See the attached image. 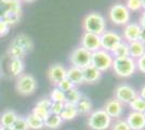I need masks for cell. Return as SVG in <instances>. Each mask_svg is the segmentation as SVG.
Here are the masks:
<instances>
[{
    "mask_svg": "<svg viewBox=\"0 0 145 130\" xmlns=\"http://www.w3.org/2000/svg\"><path fill=\"white\" fill-rule=\"evenodd\" d=\"M82 27L86 33L101 36L106 31V21L101 13L91 12L85 16L82 21Z\"/></svg>",
    "mask_w": 145,
    "mask_h": 130,
    "instance_id": "cell-1",
    "label": "cell"
},
{
    "mask_svg": "<svg viewBox=\"0 0 145 130\" xmlns=\"http://www.w3.org/2000/svg\"><path fill=\"white\" fill-rule=\"evenodd\" d=\"M113 119L106 114L103 108L92 111L88 115L87 124L91 130H107L110 128Z\"/></svg>",
    "mask_w": 145,
    "mask_h": 130,
    "instance_id": "cell-2",
    "label": "cell"
},
{
    "mask_svg": "<svg viewBox=\"0 0 145 130\" xmlns=\"http://www.w3.org/2000/svg\"><path fill=\"white\" fill-rule=\"evenodd\" d=\"M112 68L117 76H119L121 78H129L135 73L137 64H135V60L130 56L114 57Z\"/></svg>",
    "mask_w": 145,
    "mask_h": 130,
    "instance_id": "cell-3",
    "label": "cell"
},
{
    "mask_svg": "<svg viewBox=\"0 0 145 130\" xmlns=\"http://www.w3.org/2000/svg\"><path fill=\"white\" fill-rule=\"evenodd\" d=\"M108 19L113 24L117 26H125L130 23L131 13L128 10L125 5L122 3H115L109 8Z\"/></svg>",
    "mask_w": 145,
    "mask_h": 130,
    "instance_id": "cell-4",
    "label": "cell"
},
{
    "mask_svg": "<svg viewBox=\"0 0 145 130\" xmlns=\"http://www.w3.org/2000/svg\"><path fill=\"white\" fill-rule=\"evenodd\" d=\"M114 62V56L108 51H105L103 49H100L93 52L91 56V65L99 69L101 73H104L112 68Z\"/></svg>",
    "mask_w": 145,
    "mask_h": 130,
    "instance_id": "cell-5",
    "label": "cell"
},
{
    "mask_svg": "<svg viewBox=\"0 0 145 130\" xmlns=\"http://www.w3.org/2000/svg\"><path fill=\"white\" fill-rule=\"evenodd\" d=\"M15 89L21 95H24V97L31 95L33 93H35L37 89L36 78L30 74H22L16 78Z\"/></svg>",
    "mask_w": 145,
    "mask_h": 130,
    "instance_id": "cell-6",
    "label": "cell"
},
{
    "mask_svg": "<svg viewBox=\"0 0 145 130\" xmlns=\"http://www.w3.org/2000/svg\"><path fill=\"white\" fill-rule=\"evenodd\" d=\"M91 56H92L91 52L80 46L72 51L69 56V62L72 64V66L84 69L85 67L91 65Z\"/></svg>",
    "mask_w": 145,
    "mask_h": 130,
    "instance_id": "cell-7",
    "label": "cell"
},
{
    "mask_svg": "<svg viewBox=\"0 0 145 130\" xmlns=\"http://www.w3.org/2000/svg\"><path fill=\"white\" fill-rule=\"evenodd\" d=\"M100 40H101V49L112 52L123 39L117 31H105L100 36Z\"/></svg>",
    "mask_w": 145,
    "mask_h": 130,
    "instance_id": "cell-8",
    "label": "cell"
},
{
    "mask_svg": "<svg viewBox=\"0 0 145 130\" xmlns=\"http://www.w3.org/2000/svg\"><path fill=\"white\" fill-rule=\"evenodd\" d=\"M114 95H115L114 98L120 101L122 104H129L138 95V93L130 85L121 84L115 89Z\"/></svg>",
    "mask_w": 145,
    "mask_h": 130,
    "instance_id": "cell-9",
    "label": "cell"
},
{
    "mask_svg": "<svg viewBox=\"0 0 145 130\" xmlns=\"http://www.w3.org/2000/svg\"><path fill=\"white\" fill-rule=\"evenodd\" d=\"M103 110L106 112V114L108 115L112 119H119L123 114V104L120 101H118L115 98H112L106 101V103L104 104Z\"/></svg>",
    "mask_w": 145,
    "mask_h": 130,
    "instance_id": "cell-10",
    "label": "cell"
},
{
    "mask_svg": "<svg viewBox=\"0 0 145 130\" xmlns=\"http://www.w3.org/2000/svg\"><path fill=\"white\" fill-rule=\"evenodd\" d=\"M80 44L82 48L88 50L89 52L93 53L97 50L101 49V40H100V36L91 34V33H84L81 39H80Z\"/></svg>",
    "mask_w": 145,
    "mask_h": 130,
    "instance_id": "cell-11",
    "label": "cell"
},
{
    "mask_svg": "<svg viewBox=\"0 0 145 130\" xmlns=\"http://www.w3.org/2000/svg\"><path fill=\"white\" fill-rule=\"evenodd\" d=\"M66 68L59 63L51 65L47 73L50 82L52 85H54V87H56L64 78H66Z\"/></svg>",
    "mask_w": 145,
    "mask_h": 130,
    "instance_id": "cell-12",
    "label": "cell"
},
{
    "mask_svg": "<svg viewBox=\"0 0 145 130\" xmlns=\"http://www.w3.org/2000/svg\"><path fill=\"white\" fill-rule=\"evenodd\" d=\"M128 126L131 130H144L145 129V114L139 112L131 111L126 118Z\"/></svg>",
    "mask_w": 145,
    "mask_h": 130,
    "instance_id": "cell-13",
    "label": "cell"
},
{
    "mask_svg": "<svg viewBox=\"0 0 145 130\" xmlns=\"http://www.w3.org/2000/svg\"><path fill=\"white\" fill-rule=\"evenodd\" d=\"M141 26L139 23H128L125 25L123 27V31H122V36L121 37L126 40V42H132V41H137L139 40L140 34H141Z\"/></svg>",
    "mask_w": 145,
    "mask_h": 130,
    "instance_id": "cell-14",
    "label": "cell"
},
{
    "mask_svg": "<svg viewBox=\"0 0 145 130\" xmlns=\"http://www.w3.org/2000/svg\"><path fill=\"white\" fill-rule=\"evenodd\" d=\"M50 106H51V100L49 98H41L37 101L31 113L44 120L50 114Z\"/></svg>",
    "mask_w": 145,
    "mask_h": 130,
    "instance_id": "cell-15",
    "label": "cell"
},
{
    "mask_svg": "<svg viewBox=\"0 0 145 130\" xmlns=\"http://www.w3.org/2000/svg\"><path fill=\"white\" fill-rule=\"evenodd\" d=\"M11 43L18 46L20 48H22V49L24 50L26 53H29L30 51L34 49V42H33V40L30 39V37H28L25 34H18V35H16L12 39Z\"/></svg>",
    "mask_w": 145,
    "mask_h": 130,
    "instance_id": "cell-16",
    "label": "cell"
},
{
    "mask_svg": "<svg viewBox=\"0 0 145 130\" xmlns=\"http://www.w3.org/2000/svg\"><path fill=\"white\" fill-rule=\"evenodd\" d=\"M8 69L12 77L18 78L22 74H24V61L22 59H10V62L8 64Z\"/></svg>",
    "mask_w": 145,
    "mask_h": 130,
    "instance_id": "cell-17",
    "label": "cell"
},
{
    "mask_svg": "<svg viewBox=\"0 0 145 130\" xmlns=\"http://www.w3.org/2000/svg\"><path fill=\"white\" fill-rule=\"evenodd\" d=\"M82 75H84V81L87 84H94L100 80V78L102 77V73L92 65L84 68Z\"/></svg>",
    "mask_w": 145,
    "mask_h": 130,
    "instance_id": "cell-18",
    "label": "cell"
},
{
    "mask_svg": "<svg viewBox=\"0 0 145 130\" xmlns=\"http://www.w3.org/2000/svg\"><path fill=\"white\" fill-rule=\"evenodd\" d=\"M66 78L72 81L75 86H79L85 84L84 81V75H82V69L75 66H71L66 71Z\"/></svg>",
    "mask_w": 145,
    "mask_h": 130,
    "instance_id": "cell-19",
    "label": "cell"
},
{
    "mask_svg": "<svg viewBox=\"0 0 145 130\" xmlns=\"http://www.w3.org/2000/svg\"><path fill=\"white\" fill-rule=\"evenodd\" d=\"M78 111L75 104H71V103H64V107L63 111L61 112L60 116L63 119V122H69V120H74L75 118L78 116Z\"/></svg>",
    "mask_w": 145,
    "mask_h": 130,
    "instance_id": "cell-20",
    "label": "cell"
},
{
    "mask_svg": "<svg viewBox=\"0 0 145 130\" xmlns=\"http://www.w3.org/2000/svg\"><path fill=\"white\" fill-rule=\"evenodd\" d=\"M16 112L13 110H6L0 114V126L1 127H12L18 118Z\"/></svg>",
    "mask_w": 145,
    "mask_h": 130,
    "instance_id": "cell-21",
    "label": "cell"
},
{
    "mask_svg": "<svg viewBox=\"0 0 145 130\" xmlns=\"http://www.w3.org/2000/svg\"><path fill=\"white\" fill-rule=\"evenodd\" d=\"M128 44H129V56L134 60L139 59L140 56H142L145 53V44L140 40L129 42Z\"/></svg>",
    "mask_w": 145,
    "mask_h": 130,
    "instance_id": "cell-22",
    "label": "cell"
},
{
    "mask_svg": "<svg viewBox=\"0 0 145 130\" xmlns=\"http://www.w3.org/2000/svg\"><path fill=\"white\" fill-rule=\"evenodd\" d=\"M76 107H77L79 115H89L91 112L93 111V104H92L91 100L86 95L81 97V99L77 102Z\"/></svg>",
    "mask_w": 145,
    "mask_h": 130,
    "instance_id": "cell-23",
    "label": "cell"
},
{
    "mask_svg": "<svg viewBox=\"0 0 145 130\" xmlns=\"http://www.w3.org/2000/svg\"><path fill=\"white\" fill-rule=\"evenodd\" d=\"M63 123L64 122L61 118L60 115L50 113L48 115V117L44 119V128L48 130H56L62 127Z\"/></svg>",
    "mask_w": 145,
    "mask_h": 130,
    "instance_id": "cell-24",
    "label": "cell"
},
{
    "mask_svg": "<svg viewBox=\"0 0 145 130\" xmlns=\"http://www.w3.org/2000/svg\"><path fill=\"white\" fill-rule=\"evenodd\" d=\"M25 118H26L29 130H42L44 128V120L36 116L35 114L29 113Z\"/></svg>",
    "mask_w": 145,
    "mask_h": 130,
    "instance_id": "cell-25",
    "label": "cell"
},
{
    "mask_svg": "<svg viewBox=\"0 0 145 130\" xmlns=\"http://www.w3.org/2000/svg\"><path fill=\"white\" fill-rule=\"evenodd\" d=\"M7 54H8V56L10 59H22L23 60L27 53L22 48H20L18 46L10 43L9 48H8V51H7Z\"/></svg>",
    "mask_w": 145,
    "mask_h": 130,
    "instance_id": "cell-26",
    "label": "cell"
},
{
    "mask_svg": "<svg viewBox=\"0 0 145 130\" xmlns=\"http://www.w3.org/2000/svg\"><path fill=\"white\" fill-rule=\"evenodd\" d=\"M82 93L78 90L77 87L72 88V90H69L68 92L65 93V103H71V104H77L79 100L81 99Z\"/></svg>",
    "mask_w": 145,
    "mask_h": 130,
    "instance_id": "cell-27",
    "label": "cell"
},
{
    "mask_svg": "<svg viewBox=\"0 0 145 130\" xmlns=\"http://www.w3.org/2000/svg\"><path fill=\"white\" fill-rule=\"evenodd\" d=\"M110 53H112V56H114V57L129 56V44H128V42L122 40Z\"/></svg>",
    "mask_w": 145,
    "mask_h": 130,
    "instance_id": "cell-28",
    "label": "cell"
},
{
    "mask_svg": "<svg viewBox=\"0 0 145 130\" xmlns=\"http://www.w3.org/2000/svg\"><path fill=\"white\" fill-rule=\"evenodd\" d=\"M129 106L133 112H139V113H145V100L141 97L137 95L134 99L129 103Z\"/></svg>",
    "mask_w": 145,
    "mask_h": 130,
    "instance_id": "cell-29",
    "label": "cell"
},
{
    "mask_svg": "<svg viewBox=\"0 0 145 130\" xmlns=\"http://www.w3.org/2000/svg\"><path fill=\"white\" fill-rule=\"evenodd\" d=\"M49 99L51 100V102H61V103H65V92H63L60 90L57 87H54L52 89V91L49 95Z\"/></svg>",
    "mask_w": 145,
    "mask_h": 130,
    "instance_id": "cell-30",
    "label": "cell"
},
{
    "mask_svg": "<svg viewBox=\"0 0 145 130\" xmlns=\"http://www.w3.org/2000/svg\"><path fill=\"white\" fill-rule=\"evenodd\" d=\"M125 6L130 12H138L142 9V0H127Z\"/></svg>",
    "mask_w": 145,
    "mask_h": 130,
    "instance_id": "cell-31",
    "label": "cell"
},
{
    "mask_svg": "<svg viewBox=\"0 0 145 130\" xmlns=\"http://www.w3.org/2000/svg\"><path fill=\"white\" fill-rule=\"evenodd\" d=\"M12 128L14 130H29L27 122H26V118L23 117V116H18L16 120L13 124Z\"/></svg>",
    "mask_w": 145,
    "mask_h": 130,
    "instance_id": "cell-32",
    "label": "cell"
},
{
    "mask_svg": "<svg viewBox=\"0 0 145 130\" xmlns=\"http://www.w3.org/2000/svg\"><path fill=\"white\" fill-rule=\"evenodd\" d=\"M110 130H131L130 127L128 126L126 119H117L115 123H112Z\"/></svg>",
    "mask_w": 145,
    "mask_h": 130,
    "instance_id": "cell-33",
    "label": "cell"
},
{
    "mask_svg": "<svg viewBox=\"0 0 145 130\" xmlns=\"http://www.w3.org/2000/svg\"><path fill=\"white\" fill-rule=\"evenodd\" d=\"M56 87H57L60 90H62L63 92L66 93V92H68L69 90H72V88H75L76 86H75V85H74V84H72V82L69 80V79H67V78H64V79L61 81L60 84H59V85H57Z\"/></svg>",
    "mask_w": 145,
    "mask_h": 130,
    "instance_id": "cell-34",
    "label": "cell"
},
{
    "mask_svg": "<svg viewBox=\"0 0 145 130\" xmlns=\"http://www.w3.org/2000/svg\"><path fill=\"white\" fill-rule=\"evenodd\" d=\"M63 107H64V103H61V102H51L50 113L51 114L60 115L61 112L63 111Z\"/></svg>",
    "mask_w": 145,
    "mask_h": 130,
    "instance_id": "cell-35",
    "label": "cell"
},
{
    "mask_svg": "<svg viewBox=\"0 0 145 130\" xmlns=\"http://www.w3.org/2000/svg\"><path fill=\"white\" fill-rule=\"evenodd\" d=\"M10 31V25L7 23L3 19H0V37L6 36Z\"/></svg>",
    "mask_w": 145,
    "mask_h": 130,
    "instance_id": "cell-36",
    "label": "cell"
},
{
    "mask_svg": "<svg viewBox=\"0 0 145 130\" xmlns=\"http://www.w3.org/2000/svg\"><path fill=\"white\" fill-rule=\"evenodd\" d=\"M135 64H137V69L140 71L141 73L145 74V53L135 60Z\"/></svg>",
    "mask_w": 145,
    "mask_h": 130,
    "instance_id": "cell-37",
    "label": "cell"
},
{
    "mask_svg": "<svg viewBox=\"0 0 145 130\" xmlns=\"http://www.w3.org/2000/svg\"><path fill=\"white\" fill-rule=\"evenodd\" d=\"M139 25L141 26V28H145V10H143V12L141 13V15H140Z\"/></svg>",
    "mask_w": 145,
    "mask_h": 130,
    "instance_id": "cell-38",
    "label": "cell"
},
{
    "mask_svg": "<svg viewBox=\"0 0 145 130\" xmlns=\"http://www.w3.org/2000/svg\"><path fill=\"white\" fill-rule=\"evenodd\" d=\"M139 40L141 41V42H143L145 44V28H142V31H141V34H140Z\"/></svg>",
    "mask_w": 145,
    "mask_h": 130,
    "instance_id": "cell-39",
    "label": "cell"
},
{
    "mask_svg": "<svg viewBox=\"0 0 145 130\" xmlns=\"http://www.w3.org/2000/svg\"><path fill=\"white\" fill-rule=\"evenodd\" d=\"M139 97H141L143 100H145V86H143L142 88H141V91H140V93L138 94Z\"/></svg>",
    "mask_w": 145,
    "mask_h": 130,
    "instance_id": "cell-40",
    "label": "cell"
},
{
    "mask_svg": "<svg viewBox=\"0 0 145 130\" xmlns=\"http://www.w3.org/2000/svg\"><path fill=\"white\" fill-rule=\"evenodd\" d=\"M1 130H14L12 127H1Z\"/></svg>",
    "mask_w": 145,
    "mask_h": 130,
    "instance_id": "cell-41",
    "label": "cell"
},
{
    "mask_svg": "<svg viewBox=\"0 0 145 130\" xmlns=\"http://www.w3.org/2000/svg\"><path fill=\"white\" fill-rule=\"evenodd\" d=\"M20 1H23V2H26V3H30V2H34L35 0H20Z\"/></svg>",
    "mask_w": 145,
    "mask_h": 130,
    "instance_id": "cell-42",
    "label": "cell"
},
{
    "mask_svg": "<svg viewBox=\"0 0 145 130\" xmlns=\"http://www.w3.org/2000/svg\"><path fill=\"white\" fill-rule=\"evenodd\" d=\"M2 77H3V73H2V68H1V65H0V80H1Z\"/></svg>",
    "mask_w": 145,
    "mask_h": 130,
    "instance_id": "cell-43",
    "label": "cell"
},
{
    "mask_svg": "<svg viewBox=\"0 0 145 130\" xmlns=\"http://www.w3.org/2000/svg\"><path fill=\"white\" fill-rule=\"evenodd\" d=\"M142 9L145 10V0H142Z\"/></svg>",
    "mask_w": 145,
    "mask_h": 130,
    "instance_id": "cell-44",
    "label": "cell"
},
{
    "mask_svg": "<svg viewBox=\"0 0 145 130\" xmlns=\"http://www.w3.org/2000/svg\"><path fill=\"white\" fill-rule=\"evenodd\" d=\"M0 130H1V126H0Z\"/></svg>",
    "mask_w": 145,
    "mask_h": 130,
    "instance_id": "cell-45",
    "label": "cell"
},
{
    "mask_svg": "<svg viewBox=\"0 0 145 130\" xmlns=\"http://www.w3.org/2000/svg\"><path fill=\"white\" fill-rule=\"evenodd\" d=\"M144 114H145V113H144Z\"/></svg>",
    "mask_w": 145,
    "mask_h": 130,
    "instance_id": "cell-46",
    "label": "cell"
}]
</instances>
